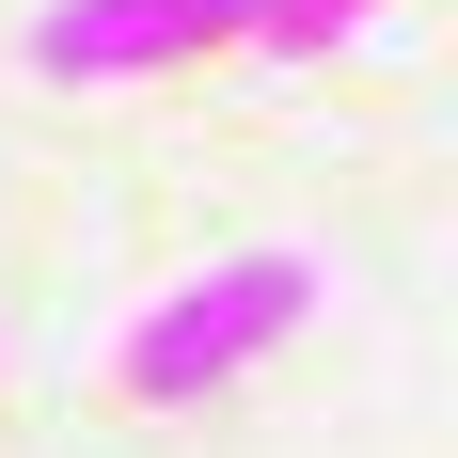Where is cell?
Segmentation results:
<instances>
[{"label": "cell", "instance_id": "obj_1", "mask_svg": "<svg viewBox=\"0 0 458 458\" xmlns=\"http://www.w3.org/2000/svg\"><path fill=\"white\" fill-rule=\"evenodd\" d=\"M301 317H317V269H301V253H222V269H190L174 301H142V317H127L111 379H127L142 411H190V395H222L237 364H269Z\"/></svg>", "mask_w": 458, "mask_h": 458}, {"label": "cell", "instance_id": "obj_2", "mask_svg": "<svg viewBox=\"0 0 458 458\" xmlns=\"http://www.w3.org/2000/svg\"><path fill=\"white\" fill-rule=\"evenodd\" d=\"M237 32H253V0H47L32 16V80L111 95V80H174V64H206Z\"/></svg>", "mask_w": 458, "mask_h": 458}, {"label": "cell", "instance_id": "obj_3", "mask_svg": "<svg viewBox=\"0 0 458 458\" xmlns=\"http://www.w3.org/2000/svg\"><path fill=\"white\" fill-rule=\"evenodd\" d=\"M348 16H364V0H253V32H269L284 64H317V47L348 32Z\"/></svg>", "mask_w": 458, "mask_h": 458}]
</instances>
